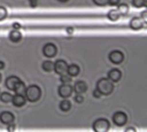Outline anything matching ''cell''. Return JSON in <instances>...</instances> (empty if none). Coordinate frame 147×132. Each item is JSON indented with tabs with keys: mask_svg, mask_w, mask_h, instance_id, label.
Wrapping results in <instances>:
<instances>
[{
	"mask_svg": "<svg viewBox=\"0 0 147 132\" xmlns=\"http://www.w3.org/2000/svg\"><path fill=\"white\" fill-rule=\"evenodd\" d=\"M71 108V103L68 100L65 99L59 103V109L62 112H68L70 111Z\"/></svg>",
	"mask_w": 147,
	"mask_h": 132,
	"instance_id": "obj_20",
	"label": "cell"
},
{
	"mask_svg": "<svg viewBox=\"0 0 147 132\" xmlns=\"http://www.w3.org/2000/svg\"><path fill=\"white\" fill-rule=\"evenodd\" d=\"M28 3L32 8H35L38 4V0H28Z\"/></svg>",
	"mask_w": 147,
	"mask_h": 132,
	"instance_id": "obj_29",
	"label": "cell"
},
{
	"mask_svg": "<svg viewBox=\"0 0 147 132\" xmlns=\"http://www.w3.org/2000/svg\"><path fill=\"white\" fill-rule=\"evenodd\" d=\"M121 0H108V3L111 6H115L120 3Z\"/></svg>",
	"mask_w": 147,
	"mask_h": 132,
	"instance_id": "obj_28",
	"label": "cell"
},
{
	"mask_svg": "<svg viewBox=\"0 0 147 132\" xmlns=\"http://www.w3.org/2000/svg\"><path fill=\"white\" fill-rule=\"evenodd\" d=\"M144 23H146V21L140 18V17H134L130 21L129 26L131 27V29L133 30H140L144 27Z\"/></svg>",
	"mask_w": 147,
	"mask_h": 132,
	"instance_id": "obj_10",
	"label": "cell"
},
{
	"mask_svg": "<svg viewBox=\"0 0 147 132\" xmlns=\"http://www.w3.org/2000/svg\"><path fill=\"white\" fill-rule=\"evenodd\" d=\"M11 102L13 103V105L16 107H22L23 105H25L26 103V98L24 95H21V94H16L14 95L12 97Z\"/></svg>",
	"mask_w": 147,
	"mask_h": 132,
	"instance_id": "obj_14",
	"label": "cell"
},
{
	"mask_svg": "<svg viewBox=\"0 0 147 132\" xmlns=\"http://www.w3.org/2000/svg\"><path fill=\"white\" fill-rule=\"evenodd\" d=\"M7 16V9L4 7L0 6V21H3Z\"/></svg>",
	"mask_w": 147,
	"mask_h": 132,
	"instance_id": "obj_25",
	"label": "cell"
},
{
	"mask_svg": "<svg viewBox=\"0 0 147 132\" xmlns=\"http://www.w3.org/2000/svg\"><path fill=\"white\" fill-rule=\"evenodd\" d=\"M93 96H94L95 98H96V99H99V98H101L102 94H101V93H100L97 89H96V90L93 91Z\"/></svg>",
	"mask_w": 147,
	"mask_h": 132,
	"instance_id": "obj_30",
	"label": "cell"
},
{
	"mask_svg": "<svg viewBox=\"0 0 147 132\" xmlns=\"http://www.w3.org/2000/svg\"><path fill=\"white\" fill-rule=\"evenodd\" d=\"M117 10L119 12V14L121 15H125L128 13V10H129V7L127 4L126 3H121L118 5V8H117Z\"/></svg>",
	"mask_w": 147,
	"mask_h": 132,
	"instance_id": "obj_21",
	"label": "cell"
},
{
	"mask_svg": "<svg viewBox=\"0 0 147 132\" xmlns=\"http://www.w3.org/2000/svg\"><path fill=\"white\" fill-rule=\"evenodd\" d=\"M72 79H71V76H69L68 74H63V75H60V82L63 83V84H70L71 82Z\"/></svg>",
	"mask_w": 147,
	"mask_h": 132,
	"instance_id": "obj_23",
	"label": "cell"
},
{
	"mask_svg": "<svg viewBox=\"0 0 147 132\" xmlns=\"http://www.w3.org/2000/svg\"><path fill=\"white\" fill-rule=\"evenodd\" d=\"M93 2L97 6H106L108 4V0H93Z\"/></svg>",
	"mask_w": 147,
	"mask_h": 132,
	"instance_id": "obj_26",
	"label": "cell"
},
{
	"mask_svg": "<svg viewBox=\"0 0 147 132\" xmlns=\"http://www.w3.org/2000/svg\"><path fill=\"white\" fill-rule=\"evenodd\" d=\"M12 27H13L14 29H19V28L21 27V25H20L19 23H17V22H15V23L12 25Z\"/></svg>",
	"mask_w": 147,
	"mask_h": 132,
	"instance_id": "obj_33",
	"label": "cell"
},
{
	"mask_svg": "<svg viewBox=\"0 0 147 132\" xmlns=\"http://www.w3.org/2000/svg\"><path fill=\"white\" fill-rule=\"evenodd\" d=\"M67 68H68L67 63L65 60H63V59H59V60H57L54 63V69H53V70L58 75H63V74L66 73Z\"/></svg>",
	"mask_w": 147,
	"mask_h": 132,
	"instance_id": "obj_8",
	"label": "cell"
},
{
	"mask_svg": "<svg viewBox=\"0 0 147 132\" xmlns=\"http://www.w3.org/2000/svg\"><path fill=\"white\" fill-rule=\"evenodd\" d=\"M140 18H142L145 21H146V11L145 10V11H143L142 13H141V16H140Z\"/></svg>",
	"mask_w": 147,
	"mask_h": 132,
	"instance_id": "obj_32",
	"label": "cell"
},
{
	"mask_svg": "<svg viewBox=\"0 0 147 132\" xmlns=\"http://www.w3.org/2000/svg\"><path fill=\"white\" fill-rule=\"evenodd\" d=\"M73 93V88L70 84H62L58 88V94L61 98H68Z\"/></svg>",
	"mask_w": 147,
	"mask_h": 132,
	"instance_id": "obj_6",
	"label": "cell"
},
{
	"mask_svg": "<svg viewBox=\"0 0 147 132\" xmlns=\"http://www.w3.org/2000/svg\"><path fill=\"white\" fill-rule=\"evenodd\" d=\"M41 67L46 72H52L54 69V63H53L52 61L47 60L42 63Z\"/></svg>",
	"mask_w": 147,
	"mask_h": 132,
	"instance_id": "obj_19",
	"label": "cell"
},
{
	"mask_svg": "<svg viewBox=\"0 0 147 132\" xmlns=\"http://www.w3.org/2000/svg\"><path fill=\"white\" fill-rule=\"evenodd\" d=\"M113 123L117 126H123L127 122V116L123 112H116L112 118Z\"/></svg>",
	"mask_w": 147,
	"mask_h": 132,
	"instance_id": "obj_4",
	"label": "cell"
},
{
	"mask_svg": "<svg viewBox=\"0 0 147 132\" xmlns=\"http://www.w3.org/2000/svg\"><path fill=\"white\" fill-rule=\"evenodd\" d=\"M132 3L136 8H142V7L146 6V0H133Z\"/></svg>",
	"mask_w": 147,
	"mask_h": 132,
	"instance_id": "obj_24",
	"label": "cell"
},
{
	"mask_svg": "<svg viewBox=\"0 0 147 132\" xmlns=\"http://www.w3.org/2000/svg\"><path fill=\"white\" fill-rule=\"evenodd\" d=\"M12 97H13V95L10 94L9 93L3 92L0 94V101L3 103H9V102H11Z\"/></svg>",
	"mask_w": 147,
	"mask_h": 132,
	"instance_id": "obj_22",
	"label": "cell"
},
{
	"mask_svg": "<svg viewBox=\"0 0 147 132\" xmlns=\"http://www.w3.org/2000/svg\"><path fill=\"white\" fill-rule=\"evenodd\" d=\"M4 68V63L0 61V70H3Z\"/></svg>",
	"mask_w": 147,
	"mask_h": 132,
	"instance_id": "obj_35",
	"label": "cell"
},
{
	"mask_svg": "<svg viewBox=\"0 0 147 132\" xmlns=\"http://www.w3.org/2000/svg\"><path fill=\"white\" fill-rule=\"evenodd\" d=\"M72 88H73V91L76 94H78L85 93L87 91V89H88L87 84L84 82H83V81L76 82L75 84H74V87H72Z\"/></svg>",
	"mask_w": 147,
	"mask_h": 132,
	"instance_id": "obj_12",
	"label": "cell"
},
{
	"mask_svg": "<svg viewBox=\"0 0 147 132\" xmlns=\"http://www.w3.org/2000/svg\"><path fill=\"white\" fill-rule=\"evenodd\" d=\"M15 116L9 112H3L0 113V122L3 125H10L14 122Z\"/></svg>",
	"mask_w": 147,
	"mask_h": 132,
	"instance_id": "obj_9",
	"label": "cell"
},
{
	"mask_svg": "<svg viewBox=\"0 0 147 132\" xmlns=\"http://www.w3.org/2000/svg\"><path fill=\"white\" fill-rule=\"evenodd\" d=\"M1 81H2V75L0 74V82H1Z\"/></svg>",
	"mask_w": 147,
	"mask_h": 132,
	"instance_id": "obj_38",
	"label": "cell"
},
{
	"mask_svg": "<svg viewBox=\"0 0 147 132\" xmlns=\"http://www.w3.org/2000/svg\"><path fill=\"white\" fill-rule=\"evenodd\" d=\"M68 29H69V30H67V31H68V33H71V32L72 33V32H73L72 28H68Z\"/></svg>",
	"mask_w": 147,
	"mask_h": 132,
	"instance_id": "obj_37",
	"label": "cell"
},
{
	"mask_svg": "<svg viewBox=\"0 0 147 132\" xmlns=\"http://www.w3.org/2000/svg\"><path fill=\"white\" fill-rule=\"evenodd\" d=\"M109 61L115 64H120L124 60V54L119 50H114L109 54Z\"/></svg>",
	"mask_w": 147,
	"mask_h": 132,
	"instance_id": "obj_5",
	"label": "cell"
},
{
	"mask_svg": "<svg viewBox=\"0 0 147 132\" xmlns=\"http://www.w3.org/2000/svg\"><path fill=\"white\" fill-rule=\"evenodd\" d=\"M25 98L30 102H36L40 100L41 95V90L37 85H30L26 88Z\"/></svg>",
	"mask_w": 147,
	"mask_h": 132,
	"instance_id": "obj_2",
	"label": "cell"
},
{
	"mask_svg": "<svg viewBox=\"0 0 147 132\" xmlns=\"http://www.w3.org/2000/svg\"><path fill=\"white\" fill-rule=\"evenodd\" d=\"M80 72V68L77 65V64H71V65H68V68H67V71L66 73L71 76V77L72 76H76L79 74Z\"/></svg>",
	"mask_w": 147,
	"mask_h": 132,
	"instance_id": "obj_16",
	"label": "cell"
},
{
	"mask_svg": "<svg viewBox=\"0 0 147 132\" xmlns=\"http://www.w3.org/2000/svg\"><path fill=\"white\" fill-rule=\"evenodd\" d=\"M128 131L135 132L136 131V130H135L134 128H128V129H126V132H128Z\"/></svg>",
	"mask_w": 147,
	"mask_h": 132,
	"instance_id": "obj_34",
	"label": "cell"
},
{
	"mask_svg": "<svg viewBox=\"0 0 147 132\" xmlns=\"http://www.w3.org/2000/svg\"><path fill=\"white\" fill-rule=\"evenodd\" d=\"M42 52L45 57L52 58L55 57V55L57 54V47L53 43H47L43 46Z\"/></svg>",
	"mask_w": 147,
	"mask_h": 132,
	"instance_id": "obj_7",
	"label": "cell"
},
{
	"mask_svg": "<svg viewBox=\"0 0 147 132\" xmlns=\"http://www.w3.org/2000/svg\"><path fill=\"white\" fill-rule=\"evenodd\" d=\"M58 1H59L61 3H65V2H68L69 0H58Z\"/></svg>",
	"mask_w": 147,
	"mask_h": 132,
	"instance_id": "obj_36",
	"label": "cell"
},
{
	"mask_svg": "<svg viewBox=\"0 0 147 132\" xmlns=\"http://www.w3.org/2000/svg\"><path fill=\"white\" fill-rule=\"evenodd\" d=\"M9 40L12 41V42H19L22 39V34L20 31H18L17 29H15V30H12L9 34Z\"/></svg>",
	"mask_w": 147,
	"mask_h": 132,
	"instance_id": "obj_15",
	"label": "cell"
},
{
	"mask_svg": "<svg viewBox=\"0 0 147 132\" xmlns=\"http://www.w3.org/2000/svg\"><path fill=\"white\" fill-rule=\"evenodd\" d=\"M108 78L113 82H117L121 80V72L118 69H112L109 71L108 73Z\"/></svg>",
	"mask_w": 147,
	"mask_h": 132,
	"instance_id": "obj_11",
	"label": "cell"
},
{
	"mask_svg": "<svg viewBox=\"0 0 147 132\" xmlns=\"http://www.w3.org/2000/svg\"><path fill=\"white\" fill-rule=\"evenodd\" d=\"M16 130V126H15V125H9V127L7 128V131H14Z\"/></svg>",
	"mask_w": 147,
	"mask_h": 132,
	"instance_id": "obj_31",
	"label": "cell"
},
{
	"mask_svg": "<svg viewBox=\"0 0 147 132\" xmlns=\"http://www.w3.org/2000/svg\"><path fill=\"white\" fill-rule=\"evenodd\" d=\"M92 128L95 132H107L110 128V124L106 119H98L93 123Z\"/></svg>",
	"mask_w": 147,
	"mask_h": 132,
	"instance_id": "obj_3",
	"label": "cell"
},
{
	"mask_svg": "<svg viewBox=\"0 0 147 132\" xmlns=\"http://www.w3.org/2000/svg\"><path fill=\"white\" fill-rule=\"evenodd\" d=\"M26 88H26L25 84H24L22 82H19L16 84V86L15 87V88H14L13 91H15V93H16V94L24 95V94H25Z\"/></svg>",
	"mask_w": 147,
	"mask_h": 132,
	"instance_id": "obj_17",
	"label": "cell"
},
{
	"mask_svg": "<svg viewBox=\"0 0 147 132\" xmlns=\"http://www.w3.org/2000/svg\"><path fill=\"white\" fill-rule=\"evenodd\" d=\"M120 14L118 12L117 9H111L108 12L107 14V17L109 20L112 21H117L119 18H120Z\"/></svg>",
	"mask_w": 147,
	"mask_h": 132,
	"instance_id": "obj_18",
	"label": "cell"
},
{
	"mask_svg": "<svg viewBox=\"0 0 147 132\" xmlns=\"http://www.w3.org/2000/svg\"><path fill=\"white\" fill-rule=\"evenodd\" d=\"M21 82V80L19 79V77L15 76H9L6 81H5V86L9 90H14L15 87L16 86V84Z\"/></svg>",
	"mask_w": 147,
	"mask_h": 132,
	"instance_id": "obj_13",
	"label": "cell"
},
{
	"mask_svg": "<svg viewBox=\"0 0 147 132\" xmlns=\"http://www.w3.org/2000/svg\"><path fill=\"white\" fill-rule=\"evenodd\" d=\"M84 97L81 95V94H77V95L74 97V101H75V102L76 103H78V104H81V103H83L84 102Z\"/></svg>",
	"mask_w": 147,
	"mask_h": 132,
	"instance_id": "obj_27",
	"label": "cell"
},
{
	"mask_svg": "<svg viewBox=\"0 0 147 132\" xmlns=\"http://www.w3.org/2000/svg\"><path fill=\"white\" fill-rule=\"evenodd\" d=\"M114 88L115 86L113 84V82H111L109 78H101L96 82V89L101 93L102 95H109L112 94Z\"/></svg>",
	"mask_w": 147,
	"mask_h": 132,
	"instance_id": "obj_1",
	"label": "cell"
}]
</instances>
